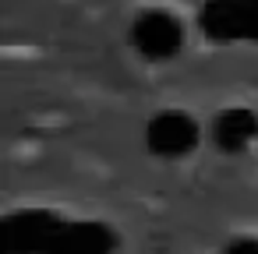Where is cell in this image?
Here are the masks:
<instances>
[{"label": "cell", "instance_id": "cell-2", "mask_svg": "<svg viewBox=\"0 0 258 254\" xmlns=\"http://www.w3.org/2000/svg\"><path fill=\"white\" fill-rule=\"evenodd\" d=\"M131 46L145 60H170L184 46V25H180L177 15H170L163 8L142 11L131 22Z\"/></svg>", "mask_w": 258, "mask_h": 254}, {"label": "cell", "instance_id": "cell-3", "mask_svg": "<svg viewBox=\"0 0 258 254\" xmlns=\"http://www.w3.org/2000/svg\"><path fill=\"white\" fill-rule=\"evenodd\" d=\"M195 138H198L195 120L187 113H177V110L173 113H159L149 124V145L159 155H180V152H187L195 145Z\"/></svg>", "mask_w": 258, "mask_h": 254}, {"label": "cell", "instance_id": "cell-1", "mask_svg": "<svg viewBox=\"0 0 258 254\" xmlns=\"http://www.w3.org/2000/svg\"><path fill=\"white\" fill-rule=\"evenodd\" d=\"M202 32L212 43H258V0H209Z\"/></svg>", "mask_w": 258, "mask_h": 254}, {"label": "cell", "instance_id": "cell-5", "mask_svg": "<svg viewBox=\"0 0 258 254\" xmlns=\"http://www.w3.org/2000/svg\"><path fill=\"white\" fill-rule=\"evenodd\" d=\"M230 254H258V240H240L230 247Z\"/></svg>", "mask_w": 258, "mask_h": 254}, {"label": "cell", "instance_id": "cell-4", "mask_svg": "<svg viewBox=\"0 0 258 254\" xmlns=\"http://www.w3.org/2000/svg\"><path fill=\"white\" fill-rule=\"evenodd\" d=\"M258 134V120L251 110H223L216 120V138L223 148H240Z\"/></svg>", "mask_w": 258, "mask_h": 254}]
</instances>
